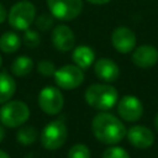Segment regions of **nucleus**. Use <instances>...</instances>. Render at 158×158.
I'll use <instances>...</instances> for the list:
<instances>
[{
	"label": "nucleus",
	"mask_w": 158,
	"mask_h": 158,
	"mask_svg": "<svg viewBox=\"0 0 158 158\" xmlns=\"http://www.w3.org/2000/svg\"><path fill=\"white\" fill-rule=\"evenodd\" d=\"M91 131L98 141L109 146H114L121 142L127 132L121 120L105 111L98 114L93 118Z\"/></svg>",
	"instance_id": "1"
},
{
	"label": "nucleus",
	"mask_w": 158,
	"mask_h": 158,
	"mask_svg": "<svg viewBox=\"0 0 158 158\" xmlns=\"http://www.w3.org/2000/svg\"><path fill=\"white\" fill-rule=\"evenodd\" d=\"M85 101L89 106L98 110H109L117 104L118 93L110 84H91L85 90Z\"/></svg>",
	"instance_id": "2"
},
{
	"label": "nucleus",
	"mask_w": 158,
	"mask_h": 158,
	"mask_svg": "<svg viewBox=\"0 0 158 158\" xmlns=\"http://www.w3.org/2000/svg\"><path fill=\"white\" fill-rule=\"evenodd\" d=\"M28 117L30 109L21 100H9L0 107V122L6 127H20L28 120Z\"/></svg>",
	"instance_id": "3"
},
{
	"label": "nucleus",
	"mask_w": 158,
	"mask_h": 158,
	"mask_svg": "<svg viewBox=\"0 0 158 158\" xmlns=\"http://www.w3.org/2000/svg\"><path fill=\"white\" fill-rule=\"evenodd\" d=\"M36 19V7L31 1L21 0L12 5L7 14L9 23L17 31H26L30 28Z\"/></svg>",
	"instance_id": "4"
},
{
	"label": "nucleus",
	"mask_w": 158,
	"mask_h": 158,
	"mask_svg": "<svg viewBox=\"0 0 158 158\" xmlns=\"http://www.w3.org/2000/svg\"><path fill=\"white\" fill-rule=\"evenodd\" d=\"M67 137L68 130L65 123L60 120H54L44 126V128L41 132L40 141L43 148L48 151H54L60 148L65 143Z\"/></svg>",
	"instance_id": "5"
},
{
	"label": "nucleus",
	"mask_w": 158,
	"mask_h": 158,
	"mask_svg": "<svg viewBox=\"0 0 158 158\" xmlns=\"http://www.w3.org/2000/svg\"><path fill=\"white\" fill-rule=\"evenodd\" d=\"M49 12L62 21L78 17L83 10V0H46Z\"/></svg>",
	"instance_id": "6"
},
{
	"label": "nucleus",
	"mask_w": 158,
	"mask_h": 158,
	"mask_svg": "<svg viewBox=\"0 0 158 158\" xmlns=\"http://www.w3.org/2000/svg\"><path fill=\"white\" fill-rule=\"evenodd\" d=\"M56 84L64 90H73L81 85L84 81L83 69L75 64H65L56 70L54 73Z\"/></svg>",
	"instance_id": "7"
},
{
	"label": "nucleus",
	"mask_w": 158,
	"mask_h": 158,
	"mask_svg": "<svg viewBox=\"0 0 158 158\" xmlns=\"http://www.w3.org/2000/svg\"><path fill=\"white\" fill-rule=\"evenodd\" d=\"M64 105V98L56 86H46L38 94V106L47 115H57Z\"/></svg>",
	"instance_id": "8"
},
{
	"label": "nucleus",
	"mask_w": 158,
	"mask_h": 158,
	"mask_svg": "<svg viewBox=\"0 0 158 158\" xmlns=\"http://www.w3.org/2000/svg\"><path fill=\"white\" fill-rule=\"evenodd\" d=\"M117 112L121 118L127 122L138 121L143 115V105L142 102L132 95L123 96L117 104Z\"/></svg>",
	"instance_id": "9"
},
{
	"label": "nucleus",
	"mask_w": 158,
	"mask_h": 158,
	"mask_svg": "<svg viewBox=\"0 0 158 158\" xmlns=\"http://www.w3.org/2000/svg\"><path fill=\"white\" fill-rule=\"evenodd\" d=\"M111 43L114 48L120 53H130L136 46V36L128 27L120 26L111 33Z\"/></svg>",
	"instance_id": "10"
},
{
	"label": "nucleus",
	"mask_w": 158,
	"mask_h": 158,
	"mask_svg": "<svg viewBox=\"0 0 158 158\" xmlns=\"http://www.w3.org/2000/svg\"><path fill=\"white\" fill-rule=\"evenodd\" d=\"M51 40L54 48L60 52H68L75 44L74 32L67 25H57L52 31Z\"/></svg>",
	"instance_id": "11"
},
{
	"label": "nucleus",
	"mask_w": 158,
	"mask_h": 158,
	"mask_svg": "<svg viewBox=\"0 0 158 158\" xmlns=\"http://www.w3.org/2000/svg\"><path fill=\"white\" fill-rule=\"evenodd\" d=\"M126 136H127L128 142L133 147L139 148V149L149 148L154 143V135L152 130L142 125H135L130 127L128 131L126 132Z\"/></svg>",
	"instance_id": "12"
},
{
	"label": "nucleus",
	"mask_w": 158,
	"mask_h": 158,
	"mask_svg": "<svg viewBox=\"0 0 158 158\" xmlns=\"http://www.w3.org/2000/svg\"><path fill=\"white\" fill-rule=\"evenodd\" d=\"M132 62L139 68H152L158 62V51L152 44H142L133 51Z\"/></svg>",
	"instance_id": "13"
},
{
	"label": "nucleus",
	"mask_w": 158,
	"mask_h": 158,
	"mask_svg": "<svg viewBox=\"0 0 158 158\" xmlns=\"http://www.w3.org/2000/svg\"><path fill=\"white\" fill-rule=\"evenodd\" d=\"M94 72L99 79L106 83L115 81L120 75L118 65L112 59L109 58H100L99 60H96L94 64Z\"/></svg>",
	"instance_id": "14"
},
{
	"label": "nucleus",
	"mask_w": 158,
	"mask_h": 158,
	"mask_svg": "<svg viewBox=\"0 0 158 158\" xmlns=\"http://www.w3.org/2000/svg\"><path fill=\"white\" fill-rule=\"evenodd\" d=\"M72 59L75 65H78L81 69H88L95 60V53L94 51L85 44H80L75 47L72 54Z\"/></svg>",
	"instance_id": "15"
},
{
	"label": "nucleus",
	"mask_w": 158,
	"mask_h": 158,
	"mask_svg": "<svg viewBox=\"0 0 158 158\" xmlns=\"http://www.w3.org/2000/svg\"><path fill=\"white\" fill-rule=\"evenodd\" d=\"M16 91V83L7 72H0V104L7 102Z\"/></svg>",
	"instance_id": "16"
},
{
	"label": "nucleus",
	"mask_w": 158,
	"mask_h": 158,
	"mask_svg": "<svg viewBox=\"0 0 158 158\" xmlns=\"http://www.w3.org/2000/svg\"><path fill=\"white\" fill-rule=\"evenodd\" d=\"M21 46V38L14 31H6L0 37V49L4 53H14Z\"/></svg>",
	"instance_id": "17"
},
{
	"label": "nucleus",
	"mask_w": 158,
	"mask_h": 158,
	"mask_svg": "<svg viewBox=\"0 0 158 158\" xmlns=\"http://www.w3.org/2000/svg\"><path fill=\"white\" fill-rule=\"evenodd\" d=\"M33 69V60L30 57H17L11 64V73L16 77H26Z\"/></svg>",
	"instance_id": "18"
},
{
	"label": "nucleus",
	"mask_w": 158,
	"mask_h": 158,
	"mask_svg": "<svg viewBox=\"0 0 158 158\" xmlns=\"http://www.w3.org/2000/svg\"><path fill=\"white\" fill-rule=\"evenodd\" d=\"M38 138V131L33 126H22L16 132V139L22 146H31Z\"/></svg>",
	"instance_id": "19"
},
{
	"label": "nucleus",
	"mask_w": 158,
	"mask_h": 158,
	"mask_svg": "<svg viewBox=\"0 0 158 158\" xmlns=\"http://www.w3.org/2000/svg\"><path fill=\"white\" fill-rule=\"evenodd\" d=\"M54 20H56V17L51 12L49 14L43 12V14H41L40 16H37L35 19V25L40 31H48L49 28L53 27Z\"/></svg>",
	"instance_id": "20"
},
{
	"label": "nucleus",
	"mask_w": 158,
	"mask_h": 158,
	"mask_svg": "<svg viewBox=\"0 0 158 158\" xmlns=\"http://www.w3.org/2000/svg\"><path fill=\"white\" fill-rule=\"evenodd\" d=\"M67 158H90V149L83 143H77L70 147Z\"/></svg>",
	"instance_id": "21"
},
{
	"label": "nucleus",
	"mask_w": 158,
	"mask_h": 158,
	"mask_svg": "<svg viewBox=\"0 0 158 158\" xmlns=\"http://www.w3.org/2000/svg\"><path fill=\"white\" fill-rule=\"evenodd\" d=\"M23 43L30 48H36L41 43V37L37 31L35 30H26L23 33Z\"/></svg>",
	"instance_id": "22"
},
{
	"label": "nucleus",
	"mask_w": 158,
	"mask_h": 158,
	"mask_svg": "<svg viewBox=\"0 0 158 158\" xmlns=\"http://www.w3.org/2000/svg\"><path fill=\"white\" fill-rule=\"evenodd\" d=\"M56 70H57V68H56L54 63L51 60L43 59L37 63V72L43 77H52V75H54Z\"/></svg>",
	"instance_id": "23"
},
{
	"label": "nucleus",
	"mask_w": 158,
	"mask_h": 158,
	"mask_svg": "<svg viewBox=\"0 0 158 158\" xmlns=\"http://www.w3.org/2000/svg\"><path fill=\"white\" fill-rule=\"evenodd\" d=\"M102 158H130V156L126 152V149H123L122 147L112 146L104 151Z\"/></svg>",
	"instance_id": "24"
},
{
	"label": "nucleus",
	"mask_w": 158,
	"mask_h": 158,
	"mask_svg": "<svg viewBox=\"0 0 158 158\" xmlns=\"http://www.w3.org/2000/svg\"><path fill=\"white\" fill-rule=\"evenodd\" d=\"M6 17H7V12H6L4 5L0 2V23H2L6 20Z\"/></svg>",
	"instance_id": "25"
},
{
	"label": "nucleus",
	"mask_w": 158,
	"mask_h": 158,
	"mask_svg": "<svg viewBox=\"0 0 158 158\" xmlns=\"http://www.w3.org/2000/svg\"><path fill=\"white\" fill-rule=\"evenodd\" d=\"M86 1H89L90 4H94V5H104V4L110 2L111 0H86Z\"/></svg>",
	"instance_id": "26"
},
{
	"label": "nucleus",
	"mask_w": 158,
	"mask_h": 158,
	"mask_svg": "<svg viewBox=\"0 0 158 158\" xmlns=\"http://www.w3.org/2000/svg\"><path fill=\"white\" fill-rule=\"evenodd\" d=\"M4 138H5V128L4 125H0V142H2Z\"/></svg>",
	"instance_id": "27"
},
{
	"label": "nucleus",
	"mask_w": 158,
	"mask_h": 158,
	"mask_svg": "<svg viewBox=\"0 0 158 158\" xmlns=\"http://www.w3.org/2000/svg\"><path fill=\"white\" fill-rule=\"evenodd\" d=\"M0 158H10V156L5 152V151H2V149H0Z\"/></svg>",
	"instance_id": "28"
},
{
	"label": "nucleus",
	"mask_w": 158,
	"mask_h": 158,
	"mask_svg": "<svg viewBox=\"0 0 158 158\" xmlns=\"http://www.w3.org/2000/svg\"><path fill=\"white\" fill-rule=\"evenodd\" d=\"M154 127H156V130H157V132H158V114H157L156 117H154Z\"/></svg>",
	"instance_id": "29"
},
{
	"label": "nucleus",
	"mask_w": 158,
	"mask_h": 158,
	"mask_svg": "<svg viewBox=\"0 0 158 158\" xmlns=\"http://www.w3.org/2000/svg\"><path fill=\"white\" fill-rule=\"evenodd\" d=\"M1 63H2V58H1V56H0V67H1Z\"/></svg>",
	"instance_id": "30"
}]
</instances>
